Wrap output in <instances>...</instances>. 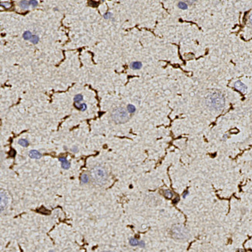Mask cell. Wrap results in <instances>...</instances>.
<instances>
[{"mask_svg":"<svg viewBox=\"0 0 252 252\" xmlns=\"http://www.w3.org/2000/svg\"><path fill=\"white\" fill-rule=\"evenodd\" d=\"M205 102L207 106L214 110H220L225 106V98L220 92L210 93L206 96Z\"/></svg>","mask_w":252,"mask_h":252,"instance_id":"6da1fadb","label":"cell"},{"mask_svg":"<svg viewBox=\"0 0 252 252\" xmlns=\"http://www.w3.org/2000/svg\"><path fill=\"white\" fill-rule=\"evenodd\" d=\"M90 176L94 183L98 185H102L107 181L108 173L103 166L96 165L91 169Z\"/></svg>","mask_w":252,"mask_h":252,"instance_id":"7a4b0ae2","label":"cell"},{"mask_svg":"<svg viewBox=\"0 0 252 252\" xmlns=\"http://www.w3.org/2000/svg\"><path fill=\"white\" fill-rule=\"evenodd\" d=\"M112 120L116 123H125L130 120V116L128 112L123 107H116L113 109L111 112Z\"/></svg>","mask_w":252,"mask_h":252,"instance_id":"3957f363","label":"cell"},{"mask_svg":"<svg viewBox=\"0 0 252 252\" xmlns=\"http://www.w3.org/2000/svg\"><path fill=\"white\" fill-rule=\"evenodd\" d=\"M171 235L175 240H182L189 238V232L185 226L181 224H175L171 227Z\"/></svg>","mask_w":252,"mask_h":252,"instance_id":"277c9868","label":"cell"},{"mask_svg":"<svg viewBox=\"0 0 252 252\" xmlns=\"http://www.w3.org/2000/svg\"><path fill=\"white\" fill-rule=\"evenodd\" d=\"M0 208H1V210H4V209H6V207L7 206L8 203H9V196L7 193V192L2 190L1 193H0Z\"/></svg>","mask_w":252,"mask_h":252,"instance_id":"5b68a950","label":"cell"},{"mask_svg":"<svg viewBox=\"0 0 252 252\" xmlns=\"http://www.w3.org/2000/svg\"><path fill=\"white\" fill-rule=\"evenodd\" d=\"M234 87L237 88L238 90H239L241 92H245L248 89V87H247L244 84L240 82V81H238L234 83Z\"/></svg>","mask_w":252,"mask_h":252,"instance_id":"8992f818","label":"cell"},{"mask_svg":"<svg viewBox=\"0 0 252 252\" xmlns=\"http://www.w3.org/2000/svg\"><path fill=\"white\" fill-rule=\"evenodd\" d=\"M59 161H61V167L63 168L64 169H68L69 167H70V162H69L66 157H59Z\"/></svg>","mask_w":252,"mask_h":252,"instance_id":"52a82bcc","label":"cell"},{"mask_svg":"<svg viewBox=\"0 0 252 252\" xmlns=\"http://www.w3.org/2000/svg\"><path fill=\"white\" fill-rule=\"evenodd\" d=\"M29 156L33 159H39L41 157V154L36 150H31L29 152Z\"/></svg>","mask_w":252,"mask_h":252,"instance_id":"ba28073f","label":"cell"},{"mask_svg":"<svg viewBox=\"0 0 252 252\" xmlns=\"http://www.w3.org/2000/svg\"><path fill=\"white\" fill-rule=\"evenodd\" d=\"M142 67V63L140 61H133L130 63V68L133 70H139Z\"/></svg>","mask_w":252,"mask_h":252,"instance_id":"9c48e42d","label":"cell"},{"mask_svg":"<svg viewBox=\"0 0 252 252\" xmlns=\"http://www.w3.org/2000/svg\"><path fill=\"white\" fill-rule=\"evenodd\" d=\"M89 179H90V178H89V175H88L87 173L85 172H84L81 175V178H80V180H81V182L82 184H86L88 183V182H89Z\"/></svg>","mask_w":252,"mask_h":252,"instance_id":"30bf717a","label":"cell"},{"mask_svg":"<svg viewBox=\"0 0 252 252\" xmlns=\"http://www.w3.org/2000/svg\"><path fill=\"white\" fill-rule=\"evenodd\" d=\"M29 6H30V2H29V1H20L19 2V6H20L21 9H28L29 7Z\"/></svg>","mask_w":252,"mask_h":252,"instance_id":"8fae6325","label":"cell"},{"mask_svg":"<svg viewBox=\"0 0 252 252\" xmlns=\"http://www.w3.org/2000/svg\"><path fill=\"white\" fill-rule=\"evenodd\" d=\"M162 194H163V196L168 199H171L173 197V196H174L173 192L170 190H162Z\"/></svg>","mask_w":252,"mask_h":252,"instance_id":"7c38bea8","label":"cell"},{"mask_svg":"<svg viewBox=\"0 0 252 252\" xmlns=\"http://www.w3.org/2000/svg\"><path fill=\"white\" fill-rule=\"evenodd\" d=\"M23 37L24 40H26V41H30L31 40V38L33 37V35H32V33L30 31H25L23 33Z\"/></svg>","mask_w":252,"mask_h":252,"instance_id":"4fadbf2b","label":"cell"},{"mask_svg":"<svg viewBox=\"0 0 252 252\" xmlns=\"http://www.w3.org/2000/svg\"><path fill=\"white\" fill-rule=\"evenodd\" d=\"M75 106L76 108L78 109H79V110H81L82 111H85L86 110V105L85 104V103H79V102H75Z\"/></svg>","mask_w":252,"mask_h":252,"instance_id":"5bb4252c","label":"cell"},{"mask_svg":"<svg viewBox=\"0 0 252 252\" xmlns=\"http://www.w3.org/2000/svg\"><path fill=\"white\" fill-rule=\"evenodd\" d=\"M129 243L131 246H139L140 241L134 238H131L129 240Z\"/></svg>","mask_w":252,"mask_h":252,"instance_id":"9a60e30c","label":"cell"},{"mask_svg":"<svg viewBox=\"0 0 252 252\" xmlns=\"http://www.w3.org/2000/svg\"><path fill=\"white\" fill-rule=\"evenodd\" d=\"M19 144L24 147H26L29 145V142L26 139H20L19 140Z\"/></svg>","mask_w":252,"mask_h":252,"instance_id":"2e32d148","label":"cell"},{"mask_svg":"<svg viewBox=\"0 0 252 252\" xmlns=\"http://www.w3.org/2000/svg\"><path fill=\"white\" fill-rule=\"evenodd\" d=\"M82 100H83V96H82V95H80V94L76 95L75 97H74V101H75V102H80Z\"/></svg>","mask_w":252,"mask_h":252,"instance_id":"e0dca14e","label":"cell"},{"mask_svg":"<svg viewBox=\"0 0 252 252\" xmlns=\"http://www.w3.org/2000/svg\"><path fill=\"white\" fill-rule=\"evenodd\" d=\"M178 6L182 9H186L188 8V5L185 2H179V4H178Z\"/></svg>","mask_w":252,"mask_h":252,"instance_id":"ac0fdd59","label":"cell"},{"mask_svg":"<svg viewBox=\"0 0 252 252\" xmlns=\"http://www.w3.org/2000/svg\"><path fill=\"white\" fill-rule=\"evenodd\" d=\"M127 110H128V112H129L130 113H133V112H135V110H136V108H135L134 106L130 104V105L127 106Z\"/></svg>","mask_w":252,"mask_h":252,"instance_id":"d6986e66","label":"cell"},{"mask_svg":"<svg viewBox=\"0 0 252 252\" xmlns=\"http://www.w3.org/2000/svg\"><path fill=\"white\" fill-rule=\"evenodd\" d=\"M30 41H31V43H34V44L37 43L38 41H39V37H38L37 35H33V37L31 38Z\"/></svg>","mask_w":252,"mask_h":252,"instance_id":"ffe728a7","label":"cell"},{"mask_svg":"<svg viewBox=\"0 0 252 252\" xmlns=\"http://www.w3.org/2000/svg\"><path fill=\"white\" fill-rule=\"evenodd\" d=\"M29 2H30V6H32L33 7L37 6V4H38L37 1H33V0H30V1H29Z\"/></svg>","mask_w":252,"mask_h":252,"instance_id":"44dd1931","label":"cell"},{"mask_svg":"<svg viewBox=\"0 0 252 252\" xmlns=\"http://www.w3.org/2000/svg\"><path fill=\"white\" fill-rule=\"evenodd\" d=\"M111 16H112V14H111L110 13H106L103 16H104L105 19H110V18L111 17Z\"/></svg>","mask_w":252,"mask_h":252,"instance_id":"7402d4cb","label":"cell"},{"mask_svg":"<svg viewBox=\"0 0 252 252\" xmlns=\"http://www.w3.org/2000/svg\"><path fill=\"white\" fill-rule=\"evenodd\" d=\"M188 195H189V192H188V191L186 190V191H185V192H184L183 195H182V197H183V198H185V197H186Z\"/></svg>","mask_w":252,"mask_h":252,"instance_id":"603a6c76","label":"cell"},{"mask_svg":"<svg viewBox=\"0 0 252 252\" xmlns=\"http://www.w3.org/2000/svg\"><path fill=\"white\" fill-rule=\"evenodd\" d=\"M6 4H8V2H4V3H3V2H1V5H2V6H5V7H6V8H9V6H7Z\"/></svg>","mask_w":252,"mask_h":252,"instance_id":"cb8c5ba5","label":"cell"},{"mask_svg":"<svg viewBox=\"0 0 252 252\" xmlns=\"http://www.w3.org/2000/svg\"><path fill=\"white\" fill-rule=\"evenodd\" d=\"M249 21H250V23H251V25H252V12L251 13L250 16H249Z\"/></svg>","mask_w":252,"mask_h":252,"instance_id":"d4e9b609","label":"cell"},{"mask_svg":"<svg viewBox=\"0 0 252 252\" xmlns=\"http://www.w3.org/2000/svg\"><path fill=\"white\" fill-rule=\"evenodd\" d=\"M71 151H72L73 152H77V151H78V148H77L76 147H74L72 148V149H71Z\"/></svg>","mask_w":252,"mask_h":252,"instance_id":"484cf974","label":"cell"},{"mask_svg":"<svg viewBox=\"0 0 252 252\" xmlns=\"http://www.w3.org/2000/svg\"><path fill=\"white\" fill-rule=\"evenodd\" d=\"M102 252H112V251H102Z\"/></svg>","mask_w":252,"mask_h":252,"instance_id":"4316f807","label":"cell"},{"mask_svg":"<svg viewBox=\"0 0 252 252\" xmlns=\"http://www.w3.org/2000/svg\"><path fill=\"white\" fill-rule=\"evenodd\" d=\"M48 252H56L55 251H54V250H51V251H48Z\"/></svg>","mask_w":252,"mask_h":252,"instance_id":"83f0119b","label":"cell"}]
</instances>
